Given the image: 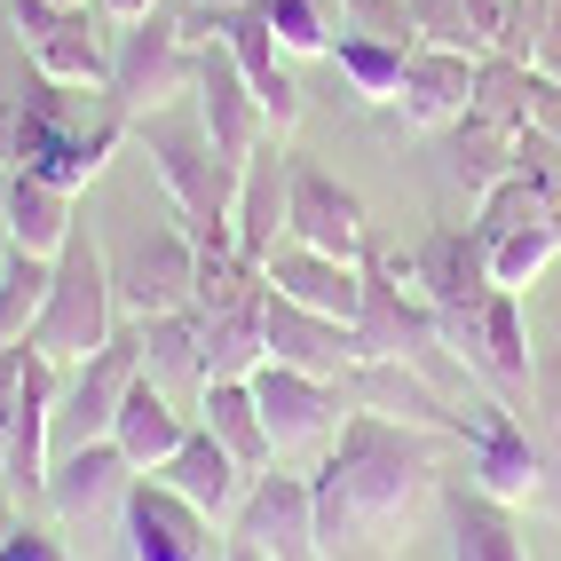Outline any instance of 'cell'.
<instances>
[{
    "instance_id": "cell-46",
    "label": "cell",
    "mask_w": 561,
    "mask_h": 561,
    "mask_svg": "<svg viewBox=\"0 0 561 561\" xmlns=\"http://www.w3.org/2000/svg\"><path fill=\"white\" fill-rule=\"evenodd\" d=\"M56 9H95V0H56Z\"/></svg>"
},
{
    "instance_id": "cell-40",
    "label": "cell",
    "mask_w": 561,
    "mask_h": 561,
    "mask_svg": "<svg viewBox=\"0 0 561 561\" xmlns=\"http://www.w3.org/2000/svg\"><path fill=\"white\" fill-rule=\"evenodd\" d=\"M24 371H32V348H0V427H9V411L24 396Z\"/></svg>"
},
{
    "instance_id": "cell-1",
    "label": "cell",
    "mask_w": 561,
    "mask_h": 561,
    "mask_svg": "<svg viewBox=\"0 0 561 561\" xmlns=\"http://www.w3.org/2000/svg\"><path fill=\"white\" fill-rule=\"evenodd\" d=\"M435 427H411V420H388L380 403H364L341 420V443L324 451V467L309 474L317 482V538L324 553H341L348 538H388L411 522V506L435 499Z\"/></svg>"
},
{
    "instance_id": "cell-48",
    "label": "cell",
    "mask_w": 561,
    "mask_h": 561,
    "mask_svg": "<svg viewBox=\"0 0 561 561\" xmlns=\"http://www.w3.org/2000/svg\"><path fill=\"white\" fill-rule=\"evenodd\" d=\"M0 491H9V467H0Z\"/></svg>"
},
{
    "instance_id": "cell-18",
    "label": "cell",
    "mask_w": 561,
    "mask_h": 561,
    "mask_svg": "<svg viewBox=\"0 0 561 561\" xmlns=\"http://www.w3.org/2000/svg\"><path fill=\"white\" fill-rule=\"evenodd\" d=\"M285 214H293V151H285V135H270V142H261V151L245 159V174H238V198H230L238 253L270 270V253L285 245Z\"/></svg>"
},
{
    "instance_id": "cell-16",
    "label": "cell",
    "mask_w": 561,
    "mask_h": 561,
    "mask_svg": "<svg viewBox=\"0 0 561 561\" xmlns=\"http://www.w3.org/2000/svg\"><path fill=\"white\" fill-rule=\"evenodd\" d=\"M474 435H467V482L482 499H499V506H522V499H538V443L522 435V420L506 403L491 396H474Z\"/></svg>"
},
{
    "instance_id": "cell-47",
    "label": "cell",
    "mask_w": 561,
    "mask_h": 561,
    "mask_svg": "<svg viewBox=\"0 0 561 561\" xmlns=\"http://www.w3.org/2000/svg\"><path fill=\"white\" fill-rule=\"evenodd\" d=\"M206 9H245V0H206Z\"/></svg>"
},
{
    "instance_id": "cell-20",
    "label": "cell",
    "mask_w": 561,
    "mask_h": 561,
    "mask_svg": "<svg viewBox=\"0 0 561 561\" xmlns=\"http://www.w3.org/2000/svg\"><path fill=\"white\" fill-rule=\"evenodd\" d=\"M474 64L482 56H459V48H411L403 56V88H396V111H403V127H420V135H443V127H459L467 111H474Z\"/></svg>"
},
{
    "instance_id": "cell-5",
    "label": "cell",
    "mask_w": 561,
    "mask_h": 561,
    "mask_svg": "<svg viewBox=\"0 0 561 561\" xmlns=\"http://www.w3.org/2000/svg\"><path fill=\"white\" fill-rule=\"evenodd\" d=\"M356 364H411L435 380V348H443V317L420 301L411 261H388L364 245V309H356Z\"/></svg>"
},
{
    "instance_id": "cell-4",
    "label": "cell",
    "mask_w": 561,
    "mask_h": 561,
    "mask_svg": "<svg viewBox=\"0 0 561 561\" xmlns=\"http://www.w3.org/2000/svg\"><path fill=\"white\" fill-rule=\"evenodd\" d=\"M111 332H119V293H111V253L88 238V230H71V245L56 253V285H48V309L41 324H32V356H48L56 371L71 364H88Z\"/></svg>"
},
{
    "instance_id": "cell-36",
    "label": "cell",
    "mask_w": 561,
    "mask_h": 561,
    "mask_svg": "<svg viewBox=\"0 0 561 561\" xmlns=\"http://www.w3.org/2000/svg\"><path fill=\"white\" fill-rule=\"evenodd\" d=\"M261 16H270V32H277L285 56H324L332 32H341V24L317 9V0H261Z\"/></svg>"
},
{
    "instance_id": "cell-15",
    "label": "cell",
    "mask_w": 561,
    "mask_h": 561,
    "mask_svg": "<svg viewBox=\"0 0 561 561\" xmlns=\"http://www.w3.org/2000/svg\"><path fill=\"white\" fill-rule=\"evenodd\" d=\"M56 380H64V371H56L48 356H32L24 396H16V411H9V427H0V467H9V499H24V506H41L48 467H56Z\"/></svg>"
},
{
    "instance_id": "cell-8",
    "label": "cell",
    "mask_w": 561,
    "mask_h": 561,
    "mask_svg": "<svg viewBox=\"0 0 561 561\" xmlns=\"http://www.w3.org/2000/svg\"><path fill=\"white\" fill-rule=\"evenodd\" d=\"M230 546L261 553V561H324V538H317V482L309 474H253L245 499L230 514Z\"/></svg>"
},
{
    "instance_id": "cell-35",
    "label": "cell",
    "mask_w": 561,
    "mask_h": 561,
    "mask_svg": "<svg viewBox=\"0 0 561 561\" xmlns=\"http://www.w3.org/2000/svg\"><path fill=\"white\" fill-rule=\"evenodd\" d=\"M530 71L538 64H506V56H482L474 64V111L499 127H530Z\"/></svg>"
},
{
    "instance_id": "cell-39",
    "label": "cell",
    "mask_w": 561,
    "mask_h": 561,
    "mask_svg": "<svg viewBox=\"0 0 561 561\" xmlns=\"http://www.w3.org/2000/svg\"><path fill=\"white\" fill-rule=\"evenodd\" d=\"M0 561H71V553H64V538H48L41 522L16 514V530H9V546H0Z\"/></svg>"
},
{
    "instance_id": "cell-2",
    "label": "cell",
    "mask_w": 561,
    "mask_h": 561,
    "mask_svg": "<svg viewBox=\"0 0 561 561\" xmlns=\"http://www.w3.org/2000/svg\"><path fill=\"white\" fill-rule=\"evenodd\" d=\"M127 127L135 119L103 88H64V80H41V71H32L16 119H9V159H16V174H41V182H56V191L80 198L88 182L111 167V151H119Z\"/></svg>"
},
{
    "instance_id": "cell-30",
    "label": "cell",
    "mask_w": 561,
    "mask_h": 561,
    "mask_svg": "<svg viewBox=\"0 0 561 561\" xmlns=\"http://www.w3.org/2000/svg\"><path fill=\"white\" fill-rule=\"evenodd\" d=\"M443 135H451V182H459V191H474V198L522 167V151H514L522 127H499V119H482V111H467V119L443 127Z\"/></svg>"
},
{
    "instance_id": "cell-9",
    "label": "cell",
    "mask_w": 561,
    "mask_h": 561,
    "mask_svg": "<svg viewBox=\"0 0 561 561\" xmlns=\"http://www.w3.org/2000/svg\"><path fill=\"white\" fill-rule=\"evenodd\" d=\"M119 530L135 561H230V538L206 506H191L182 491H167L159 474H135L119 499Z\"/></svg>"
},
{
    "instance_id": "cell-42",
    "label": "cell",
    "mask_w": 561,
    "mask_h": 561,
    "mask_svg": "<svg viewBox=\"0 0 561 561\" xmlns=\"http://www.w3.org/2000/svg\"><path fill=\"white\" fill-rule=\"evenodd\" d=\"M167 9V0H95V16L111 24V32H119V24H142V16H159Z\"/></svg>"
},
{
    "instance_id": "cell-45",
    "label": "cell",
    "mask_w": 561,
    "mask_h": 561,
    "mask_svg": "<svg viewBox=\"0 0 561 561\" xmlns=\"http://www.w3.org/2000/svg\"><path fill=\"white\" fill-rule=\"evenodd\" d=\"M9 530H16V514H0V546H9Z\"/></svg>"
},
{
    "instance_id": "cell-27",
    "label": "cell",
    "mask_w": 561,
    "mask_h": 561,
    "mask_svg": "<svg viewBox=\"0 0 561 561\" xmlns=\"http://www.w3.org/2000/svg\"><path fill=\"white\" fill-rule=\"evenodd\" d=\"M135 341H142V371L174 396V388H206V317L198 309H167V317H142L135 324Z\"/></svg>"
},
{
    "instance_id": "cell-43",
    "label": "cell",
    "mask_w": 561,
    "mask_h": 561,
    "mask_svg": "<svg viewBox=\"0 0 561 561\" xmlns=\"http://www.w3.org/2000/svg\"><path fill=\"white\" fill-rule=\"evenodd\" d=\"M538 71L561 80V0H546V48H538Z\"/></svg>"
},
{
    "instance_id": "cell-31",
    "label": "cell",
    "mask_w": 561,
    "mask_h": 561,
    "mask_svg": "<svg viewBox=\"0 0 561 561\" xmlns=\"http://www.w3.org/2000/svg\"><path fill=\"white\" fill-rule=\"evenodd\" d=\"M443 514H451V561H530L514 538V514L499 499H482L474 482L443 499Z\"/></svg>"
},
{
    "instance_id": "cell-37",
    "label": "cell",
    "mask_w": 561,
    "mask_h": 561,
    "mask_svg": "<svg viewBox=\"0 0 561 561\" xmlns=\"http://www.w3.org/2000/svg\"><path fill=\"white\" fill-rule=\"evenodd\" d=\"M403 9H411V41H427V48H459V56H482L474 24H467V0H403Z\"/></svg>"
},
{
    "instance_id": "cell-28",
    "label": "cell",
    "mask_w": 561,
    "mask_h": 561,
    "mask_svg": "<svg viewBox=\"0 0 561 561\" xmlns=\"http://www.w3.org/2000/svg\"><path fill=\"white\" fill-rule=\"evenodd\" d=\"M261 317H270V285L206 317V380H253L270 364V324Z\"/></svg>"
},
{
    "instance_id": "cell-38",
    "label": "cell",
    "mask_w": 561,
    "mask_h": 561,
    "mask_svg": "<svg viewBox=\"0 0 561 561\" xmlns=\"http://www.w3.org/2000/svg\"><path fill=\"white\" fill-rule=\"evenodd\" d=\"M538 48H546V0H506V24H499L491 56H506V64H538Z\"/></svg>"
},
{
    "instance_id": "cell-19",
    "label": "cell",
    "mask_w": 561,
    "mask_h": 561,
    "mask_svg": "<svg viewBox=\"0 0 561 561\" xmlns=\"http://www.w3.org/2000/svg\"><path fill=\"white\" fill-rule=\"evenodd\" d=\"M443 341H451V356L474 364L491 388H522V380H530V324H522V293H506V285L474 317L443 324Z\"/></svg>"
},
{
    "instance_id": "cell-3",
    "label": "cell",
    "mask_w": 561,
    "mask_h": 561,
    "mask_svg": "<svg viewBox=\"0 0 561 561\" xmlns=\"http://www.w3.org/2000/svg\"><path fill=\"white\" fill-rule=\"evenodd\" d=\"M135 135H142V151H151V174H159V191L174 198L182 230H230L238 174L214 159L198 103L182 95V103H159V111H142V119H135Z\"/></svg>"
},
{
    "instance_id": "cell-26",
    "label": "cell",
    "mask_w": 561,
    "mask_h": 561,
    "mask_svg": "<svg viewBox=\"0 0 561 561\" xmlns=\"http://www.w3.org/2000/svg\"><path fill=\"white\" fill-rule=\"evenodd\" d=\"M198 427H206L245 474H270V467H277L270 427H261V403H253V380H206V388H198Z\"/></svg>"
},
{
    "instance_id": "cell-29",
    "label": "cell",
    "mask_w": 561,
    "mask_h": 561,
    "mask_svg": "<svg viewBox=\"0 0 561 561\" xmlns=\"http://www.w3.org/2000/svg\"><path fill=\"white\" fill-rule=\"evenodd\" d=\"M71 230H80V214H71V191H56V182L9 167V245L56 261V253L71 245Z\"/></svg>"
},
{
    "instance_id": "cell-32",
    "label": "cell",
    "mask_w": 561,
    "mask_h": 561,
    "mask_svg": "<svg viewBox=\"0 0 561 561\" xmlns=\"http://www.w3.org/2000/svg\"><path fill=\"white\" fill-rule=\"evenodd\" d=\"M48 285H56V261L24 253V245H0V348L32 341V324L48 309Z\"/></svg>"
},
{
    "instance_id": "cell-7",
    "label": "cell",
    "mask_w": 561,
    "mask_h": 561,
    "mask_svg": "<svg viewBox=\"0 0 561 561\" xmlns=\"http://www.w3.org/2000/svg\"><path fill=\"white\" fill-rule=\"evenodd\" d=\"M111 293H119V309L142 324V317H167V309H191L198 293V245L182 221H151V230H135L127 245H111Z\"/></svg>"
},
{
    "instance_id": "cell-14",
    "label": "cell",
    "mask_w": 561,
    "mask_h": 561,
    "mask_svg": "<svg viewBox=\"0 0 561 561\" xmlns=\"http://www.w3.org/2000/svg\"><path fill=\"white\" fill-rule=\"evenodd\" d=\"M411 285H420V301L451 324V317H474L482 301L499 293V277H491V238L474 230H435L420 253H411Z\"/></svg>"
},
{
    "instance_id": "cell-10",
    "label": "cell",
    "mask_w": 561,
    "mask_h": 561,
    "mask_svg": "<svg viewBox=\"0 0 561 561\" xmlns=\"http://www.w3.org/2000/svg\"><path fill=\"white\" fill-rule=\"evenodd\" d=\"M135 380H142V341H135V324H127V332H111L88 364H71L64 380H56V451L111 443V420H119V403H127Z\"/></svg>"
},
{
    "instance_id": "cell-44",
    "label": "cell",
    "mask_w": 561,
    "mask_h": 561,
    "mask_svg": "<svg viewBox=\"0 0 561 561\" xmlns=\"http://www.w3.org/2000/svg\"><path fill=\"white\" fill-rule=\"evenodd\" d=\"M0 245H9V167H0Z\"/></svg>"
},
{
    "instance_id": "cell-11",
    "label": "cell",
    "mask_w": 561,
    "mask_h": 561,
    "mask_svg": "<svg viewBox=\"0 0 561 561\" xmlns=\"http://www.w3.org/2000/svg\"><path fill=\"white\" fill-rule=\"evenodd\" d=\"M198 56H191V103H198V119H206V142H214V159L230 167V174H245V159L270 142L277 127H270V111L253 103V88H245V71H238V56L214 41H191Z\"/></svg>"
},
{
    "instance_id": "cell-22",
    "label": "cell",
    "mask_w": 561,
    "mask_h": 561,
    "mask_svg": "<svg viewBox=\"0 0 561 561\" xmlns=\"http://www.w3.org/2000/svg\"><path fill=\"white\" fill-rule=\"evenodd\" d=\"M270 364H293V371H317V380H341V371H356V332L341 317H317L301 301H285V293H270Z\"/></svg>"
},
{
    "instance_id": "cell-21",
    "label": "cell",
    "mask_w": 561,
    "mask_h": 561,
    "mask_svg": "<svg viewBox=\"0 0 561 561\" xmlns=\"http://www.w3.org/2000/svg\"><path fill=\"white\" fill-rule=\"evenodd\" d=\"M270 293H285V301H301V309H317V317H341V324H356V309H364V261H332V253H317V245H277L270 253Z\"/></svg>"
},
{
    "instance_id": "cell-17",
    "label": "cell",
    "mask_w": 561,
    "mask_h": 561,
    "mask_svg": "<svg viewBox=\"0 0 561 561\" xmlns=\"http://www.w3.org/2000/svg\"><path fill=\"white\" fill-rule=\"evenodd\" d=\"M253 403H261V427H270V451H277V459L324 443L332 420H341L332 380H317V371H293V364H261V371H253Z\"/></svg>"
},
{
    "instance_id": "cell-25",
    "label": "cell",
    "mask_w": 561,
    "mask_h": 561,
    "mask_svg": "<svg viewBox=\"0 0 561 561\" xmlns=\"http://www.w3.org/2000/svg\"><path fill=\"white\" fill-rule=\"evenodd\" d=\"M159 482H167V491H182L191 506H206L214 522H230L253 474H245V467H238L230 451H221V443H214L206 427H191V435H182V451H174V459L159 467Z\"/></svg>"
},
{
    "instance_id": "cell-12",
    "label": "cell",
    "mask_w": 561,
    "mask_h": 561,
    "mask_svg": "<svg viewBox=\"0 0 561 561\" xmlns=\"http://www.w3.org/2000/svg\"><path fill=\"white\" fill-rule=\"evenodd\" d=\"M206 32L238 56L253 103L270 111V127H277V135L301 127V88H293V71H285V48H277L270 16H261V0H245V9H206V16H191V41H206Z\"/></svg>"
},
{
    "instance_id": "cell-6",
    "label": "cell",
    "mask_w": 561,
    "mask_h": 561,
    "mask_svg": "<svg viewBox=\"0 0 561 561\" xmlns=\"http://www.w3.org/2000/svg\"><path fill=\"white\" fill-rule=\"evenodd\" d=\"M191 24H174L167 9L159 16H142V24H119L111 32V103L127 111V119H142V111H159V103H182L191 95Z\"/></svg>"
},
{
    "instance_id": "cell-24",
    "label": "cell",
    "mask_w": 561,
    "mask_h": 561,
    "mask_svg": "<svg viewBox=\"0 0 561 561\" xmlns=\"http://www.w3.org/2000/svg\"><path fill=\"white\" fill-rule=\"evenodd\" d=\"M127 482H135V467L119 459V443H80V451H56L41 506H48V514H64V522H88L95 506L127 499Z\"/></svg>"
},
{
    "instance_id": "cell-23",
    "label": "cell",
    "mask_w": 561,
    "mask_h": 561,
    "mask_svg": "<svg viewBox=\"0 0 561 561\" xmlns=\"http://www.w3.org/2000/svg\"><path fill=\"white\" fill-rule=\"evenodd\" d=\"M191 427H198V420L151 380V371H142V380L127 388V403H119V420H111V443H119V459H127L135 474H159V467L182 451V435H191Z\"/></svg>"
},
{
    "instance_id": "cell-13",
    "label": "cell",
    "mask_w": 561,
    "mask_h": 561,
    "mask_svg": "<svg viewBox=\"0 0 561 561\" xmlns=\"http://www.w3.org/2000/svg\"><path fill=\"white\" fill-rule=\"evenodd\" d=\"M285 238L293 245H317L332 261H364L371 230H364V198L348 191L341 174H324L317 159L293 151V214H285Z\"/></svg>"
},
{
    "instance_id": "cell-33",
    "label": "cell",
    "mask_w": 561,
    "mask_h": 561,
    "mask_svg": "<svg viewBox=\"0 0 561 561\" xmlns=\"http://www.w3.org/2000/svg\"><path fill=\"white\" fill-rule=\"evenodd\" d=\"M420 48V41H371V32H332V64H341V80L364 95V103H396V88H403V56Z\"/></svg>"
},
{
    "instance_id": "cell-41",
    "label": "cell",
    "mask_w": 561,
    "mask_h": 561,
    "mask_svg": "<svg viewBox=\"0 0 561 561\" xmlns=\"http://www.w3.org/2000/svg\"><path fill=\"white\" fill-rule=\"evenodd\" d=\"M467 24H474V41H482V56H491V41H499V24H506V0H467Z\"/></svg>"
},
{
    "instance_id": "cell-34",
    "label": "cell",
    "mask_w": 561,
    "mask_h": 561,
    "mask_svg": "<svg viewBox=\"0 0 561 561\" xmlns=\"http://www.w3.org/2000/svg\"><path fill=\"white\" fill-rule=\"evenodd\" d=\"M553 261H561V221H522V230H506V238L491 245V277H499L506 293H530Z\"/></svg>"
}]
</instances>
